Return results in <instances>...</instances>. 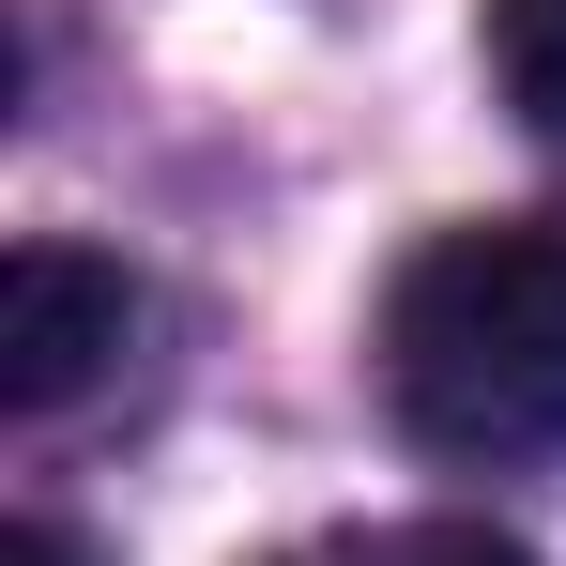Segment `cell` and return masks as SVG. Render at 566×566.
Returning <instances> with one entry per match:
<instances>
[{"label": "cell", "mask_w": 566, "mask_h": 566, "mask_svg": "<svg viewBox=\"0 0 566 566\" xmlns=\"http://www.w3.org/2000/svg\"><path fill=\"white\" fill-rule=\"evenodd\" d=\"M382 382L444 460L566 444V214L429 230L382 291Z\"/></svg>", "instance_id": "cell-1"}, {"label": "cell", "mask_w": 566, "mask_h": 566, "mask_svg": "<svg viewBox=\"0 0 566 566\" xmlns=\"http://www.w3.org/2000/svg\"><path fill=\"white\" fill-rule=\"evenodd\" d=\"M123 322H138L123 261H93V245H15V261H0V398H15V413L93 398L107 353H123Z\"/></svg>", "instance_id": "cell-2"}, {"label": "cell", "mask_w": 566, "mask_h": 566, "mask_svg": "<svg viewBox=\"0 0 566 566\" xmlns=\"http://www.w3.org/2000/svg\"><path fill=\"white\" fill-rule=\"evenodd\" d=\"M276 566H536V552L490 536V521H368V536H306Z\"/></svg>", "instance_id": "cell-3"}, {"label": "cell", "mask_w": 566, "mask_h": 566, "mask_svg": "<svg viewBox=\"0 0 566 566\" xmlns=\"http://www.w3.org/2000/svg\"><path fill=\"white\" fill-rule=\"evenodd\" d=\"M490 77L536 138H566V0H490Z\"/></svg>", "instance_id": "cell-4"}, {"label": "cell", "mask_w": 566, "mask_h": 566, "mask_svg": "<svg viewBox=\"0 0 566 566\" xmlns=\"http://www.w3.org/2000/svg\"><path fill=\"white\" fill-rule=\"evenodd\" d=\"M0 566H93V552H77L62 521H0Z\"/></svg>", "instance_id": "cell-5"}]
</instances>
